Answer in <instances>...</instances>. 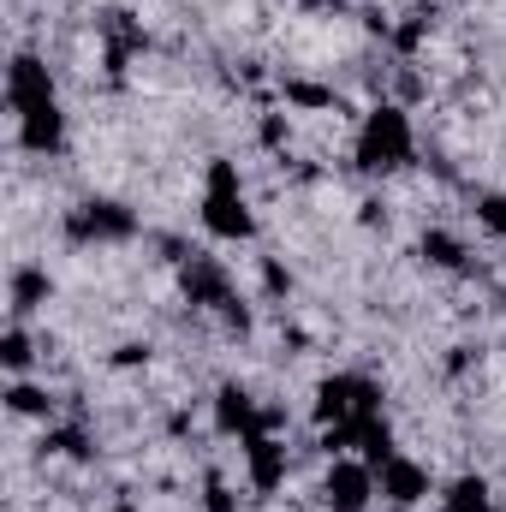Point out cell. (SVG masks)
Segmentation results:
<instances>
[{
	"instance_id": "1",
	"label": "cell",
	"mask_w": 506,
	"mask_h": 512,
	"mask_svg": "<svg viewBox=\"0 0 506 512\" xmlns=\"http://www.w3.org/2000/svg\"><path fill=\"white\" fill-rule=\"evenodd\" d=\"M417 167V126L411 108L399 102H370L364 120L352 126V173L364 179H399Z\"/></svg>"
},
{
	"instance_id": "2",
	"label": "cell",
	"mask_w": 506,
	"mask_h": 512,
	"mask_svg": "<svg viewBox=\"0 0 506 512\" xmlns=\"http://www.w3.org/2000/svg\"><path fill=\"white\" fill-rule=\"evenodd\" d=\"M143 233V215L120 197H78L72 209H60V239L72 251H102V245H131Z\"/></svg>"
},
{
	"instance_id": "3",
	"label": "cell",
	"mask_w": 506,
	"mask_h": 512,
	"mask_svg": "<svg viewBox=\"0 0 506 512\" xmlns=\"http://www.w3.org/2000/svg\"><path fill=\"white\" fill-rule=\"evenodd\" d=\"M239 477H245V489H251L256 501H280L292 489V447H286V435L251 429L239 441Z\"/></svg>"
},
{
	"instance_id": "4",
	"label": "cell",
	"mask_w": 506,
	"mask_h": 512,
	"mask_svg": "<svg viewBox=\"0 0 506 512\" xmlns=\"http://www.w3.org/2000/svg\"><path fill=\"white\" fill-rule=\"evenodd\" d=\"M381 501L376 489V465L346 453V459H328L322 477H316V512H370Z\"/></svg>"
},
{
	"instance_id": "5",
	"label": "cell",
	"mask_w": 506,
	"mask_h": 512,
	"mask_svg": "<svg viewBox=\"0 0 506 512\" xmlns=\"http://www.w3.org/2000/svg\"><path fill=\"white\" fill-rule=\"evenodd\" d=\"M197 227L215 245H256L262 215H256L251 191H197Z\"/></svg>"
},
{
	"instance_id": "6",
	"label": "cell",
	"mask_w": 506,
	"mask_h": 512,
	"mask_svg": "<svg viewBox=\"0 0 506 512\" xmlns=\"http://www.w3.org/2000/svg\"><path fill=\"white\" fill-rule=\"evenodd\" d=\"M376 489H381V507L387 512H417V507H429L435 501V471H429V459H417V453H393L387 465L376 471Z\"/></svg>"
},
{
	"instance_id": "7",
	"label": "cell",
	"mask_w": 506,
	"mask_h": 512,
	"mask_svg": "<svg viewBox=\"0 0 506 512\" xmlns=\"http://www.w3.org/2000/svg\"><path fill=\"white\" fill-rule=\"evenodd\" d=\"M209 435L215 441H245L256 429V411H262V399H256V387L245 376H227V382L209 387Z\"/></svg>"
},
{
	"instance_id": "8",
	"label": "cell",
	"mask_w": 506,
	"mask_h": 512,
	"mask_svg": "<svg viewBox=\"0 0 506 512\" xmlns=\"http://www.w3.org/2000/svg\"><path fill=\"white\" fill-rule=\"evenodd\" d=\"M411 256H417L423 268H435V274H453V280H477V274H483V262H477V251H471V239L453 233V227H441V221H423V227H417Z\"/></svg>"
},
{
	"instance_id": "9",
	"label": "cell",
	"mask_w": 506,
	"mask_h": 512,
	"mask_svg": "<svg viewBox=\"0 0 506 512\" xmlns=\"http://www.w3.org/2000/svg\"><path fill=\"white\" fill-rule=\"evenodd\" d=\"M42 102H60V78H54L48 54L12 48V60H6V108L24 114V108H42Z\"/></svg>"
},
{
	"instance_id": "10",
	"label": "cell",
	"mask_w": 506,
	"mask_h": 512,
	"mask_svg": "<svg viewBox=\"0 0 506 512\" xmlns=\"http://www.w3.org/2000/svg\"><path fill=\"white\" fill-rule=\"evenodd\" d=\"M12 149L18 155H36V161H60L66 155V108L60 102H42V108L12 114Z\"/></svg>"
},
{
	"instance_id": "11",
	"label": "cell",
	"mask_w": 506,
	"mask_h": 512,
	"mask_svg": "<svg viewBox=\"0 0 506 512\" xmlns=\"http://www.w3.org/2000/svg\"><path fill=\"white\" fill-rule=\"evenodd\" d=\"M48 304H54L48 262H12V274H6V322H36Z\"/></svg>"
},
{
	"instance_id": "12",
	"label": "cell",
	"mask_w": 506,
	"mask_h": 512,
	"mask_svg": "<svg viewBox=\"0 0 506 512\" xmlns=\"http://www.w3.org/2000/svg\"><path fill=\"white\" fill-rule=\"evenodd\" d=\"M6 417L12 423H60V387L48 376H6Z\"/></svg>"
},
{
	"instance_id": "13",
	"label": "cell",
	"mask_w": 506,
	"mask_h": 512,
	"mask_svg": "<svg viewBox=\"0 0 506 512\" xmlns=\"http://www.w3.org/2000/svg\"><path fill=\"white\" fill-rule=\"evenodd\" d=\"M48 364V334H36L30 322H6L0 334V370L6 376H36Z\"/></svg>"
},
{
	"instance_id": "14",
	"label": "cell",
	"mask_w": 506,
	"mask_h": 512,
	"mask_svg": "<svg viewBox=\"0 0 506 512\" xmlns=\"http://www.w3.org/2000/svg\"><path fill=\"white\" fill-rule=\"evenodd\" d=\"M435 512H495V483L483 471H459L435 489Z\"/></svg>"
},
{
	"instance_id": "15",
	"label": "cell",
	"mask_w": 506,
	"mask_h": 512,
	"mask_svg": "<svg viewBox=\"0 0 506 512\" xmlns=\"http://www.w3.org/2000/svg\"><path fill=\"white\" fill-rule=\"evenodd\" d=\"M292 292H298L292 262H286L280 251H262V256H256V298H262L268 310H286V304H292Z\"/></svg>"
},
{
	"instance_id": "16",
	"label": "cell",
	"mask_w": 506,
	"mask_h": 512,
	"mask_svg": "<svg viewBox=\"0 0 506 512\" xmlns=\"http://www.w3.org/2000/svg\"><path fill=\"white\" fill-rule=\"evenodd\" d=\"M471 221L489 245H506V191H495V185L471 191Z\"/></svg>"
},
{
	"instance_id": "17",
	"label": "cell",
	"mask_w": 506,
	"mask_h": 512,
	"mask_svg": "<svg viewBox=\"0 0 506 512\" xmlns=\"http://www.w3.org/2000/svg\"><path fill=\"white\" fill-rule=\"evenodd\" d=\"M108 370H114V376H137V370L149 376V370H155V340H120V346L108 352Z\"/></svg>"
},
{
	"instance_id": "18",
	"label": "cell",
	"mask_w": 506,
	"mask_h": 512,
	"mask_svg": "<svg viewBox=\"0 0 506 512\" xmlns=\"http://www.w3.org/2000/svg\"><path fill=\"white\" fill-rule=\"evenodd\" d=\"M447 382H459V376H471V370H483V346L477 340H453L447 352H441V364H435Z\"/></svg>"
},
{
	"instance_id": "19",
	"label": "cell",
	"mask_w": 506,
	"mask_h": 512,
	"mask_svg": "<svg viewBox=\"0 0 506 512\" xmlns=\"http://www.w3.org/2000/svg\"><path fill=\"white\" fill-rule=\"evenodd\" d=\"M304 18H340V12H352V0H292Z\"/></svg>"
}]
</instances>
